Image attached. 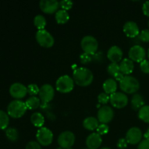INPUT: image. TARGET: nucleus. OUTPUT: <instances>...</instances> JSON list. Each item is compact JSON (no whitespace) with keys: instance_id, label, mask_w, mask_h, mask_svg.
<instances>
[{"instance_id":"f257e3e1","label":"nucleus","mask_w":149,"mask_h":149,"mask_svg":"<svg viewBox=\"0 0 149 149\" xmlns=\"http://www.w3.org/2000/svg\"><path fill=\"white\" fill-rule=\"evenodd\" d=\"M93 74L89 68L80 67L74 70L73 79L74 83L80 87H87L93 81Z\"/></svg>"},{"instance_id":"f03ea898","label":"nucleus","mask_w":149,"mask_h":149,"mask_svg":"<svg viewBox=\"0 0 149 149\" xmlns=\"http://www.w3.org/2000/svg\"><path fill=\"white\" fill-rule=\"evenodd\" d=\"M26 103L20 100H14L7 106V114L14 119L22 117L27 111Z\"/></svg>"},{"instance_id":"7ed1b4c3","label":"nucleus","mask_w":149,"mask_h":149,"mask_svg":"<svg viewBox=\"0 0 149 149\" xmlns=\"http://www.w3.org/2000/svg\"><path fill=\"white\" fill-rule=\"evenodd\" d=\"M119 87L122 91L127 94H135L140 88L138 80L132 76H125L123 79L119 81Z\"/></svg>"},{"instance_id":"20e7f679","label":"nucleus","mask_w":149,"mask_h":149,"mask_svg":"<svg viewBox=\"0 0 149 149\" xmlns=\"http://www.w3.org/2000/svg\"><path fill=\"white\" fill-rule=\"evenodd\" d=\"M56 90L61 93H68L74 87V81L73 78L68 75L61 76L56 81Z\"/></svg>"},{"instance_id":"39448f33","label":"nucleus","mask_w":149,"mask_h":149,"mask_svg":"<svg viewBox=\"0 0 149 149\" xmlns=\"http://www.w3.org/2000/svg\"><path fill=\"white\" fill-rule=\"evenodd\" d=\"M81 47L84 53L94 55L98 49V42L93 36H85L81 41Z\"/></svg>"},{"instance_id":"423d86ee","label":"nucleus","mask_w":149,"mask_h":149,"mask_svg":"<svg viewBox=\"0 0 149 149\" xmlns=\"http://www.w3.org/2000/svg\"><path fill=\"white\" fill-rule=\"evenodd\" d=\"M36 39L38 44L45 48L52 47L55 43V39L52 35L45 29L39 30L36 32Z\"/></svg>"},{"instance_id":"0eeeda50","label":"nucleus","mask_w":149,"mask_h":149,"mask_svg":"<svg viewBox=\"0 0 149 149\" xmlns=\"http://www.w3.org/2000/svg\"><path fill=\"white\" fill-rule=\"evenodd\" d=\"M37 142L43 146H48L53 141V133L47 127H42L38 130L36 135Z\"/></svg>"},{"instance_id":"6e6552de","label":"nucleus","mask_w":149,"mask_h":149,"mask_svg":"<svg viewBox=\"0 0 149 149\" xmlns=\"http://www.w3.org/2000/svg\"><path fill=\"white\" fill-rule=\"evenodd\" d=\"M75 135L71 131L61 132L58 138V143L62 149H69L75 143Z\"/></svg>"},{"instance_id":"1a4fd4ad","label":"nucleus","mask_w":149,"mask_h":149,"mask_svg":"<svg viewBox=\"0 0 149 149\" xmlns=\"http://www.w3.org/2000/svg\"><path fill=\"white\" fill-rule=\"evenodd\" d=\"M39 96L42 104H47L53 100L55 96V90L52 85L45 84L40 87Z\"/></svg>"},{"instance_id":"9d476101","label":"nucleus","mask_w":149,"mask_h":149,"mask_svg":"<svg viewBox=\"0 0 149 149\" xmlns=\"http://www.w3.org/2000/svg\"><path fill=\"white\" fill-rule=\"evenodd\" d=\"M114 116V111L111 107L109 106H103L97 111V119L101 124L107 125L111 122Z\"/></svg>"},{"instance_id":"9b49d317","label":"nucleus","mask_w":149,"mask_h":149,"mask_svg":"<svg viewBox=\"0 0 149 149\" xmlns=\"http://www.w3.org/2000/svg\"><path fill=\"white\" fill-rule=\"evenodd\" d=\"M110 103L116 109H122L127 105L128 97L125 93L116 92L110 95Z\"/></svg>"},{"instance_id":"f8f14e48","label":"nucleus","mask_w":149,"mask_h":149,"mask_svg":"<svg viewBox=\"0 0 149 149\" xmlns=\"http://www.w3.org/2000/svg\"><path fill=\"white\" fill-rule=\"evenodd\" d=\"M146 50L141 45H134L129 50V58L132 61L141 63L146 58Z\"/></svg>"},{"instance_id":"ddd939ff","label":"nucleus","mask_w":149,"mask_h":149,"mask_svg":"<svg viewBox=\"0 0 149 149\" xmlns=\"http://www.w3.org/2000/svg\"><path fill=\"white\" fill-rule=\"evenodd\" d=\"M10 94L16 100H20L26 97L28 94L27 87L21 83H14L10 87Z\"/></svg>"},{"instance_id":"4468645a","label":"nucleus","mask_w":149,"mask_h":149,"mask_svg":"<svg viewBox=\"0 0 149 149\" xmlns=\"http://www.w3.org/2000/svg\"><path fill=\"white\" fill-rule=\"evenodd\" d=\"M143 133L142 131L140 128L137 127H133L129 129L126 134V138L127 143L131 145H136V144L140 143L142 140Z\"/></svg>"},{"instance_id":"2eb2a0df","label":"nucleus","mask_w":149,"mask_h":149,"mask_svg":"<svg viewBox=\"0 0 149 149\" xmlns=\"http://www.w3.org/2000/svg\"><path fill=\"white\" fill-rule=\"evenodd\" d=\"M40 10L46 14H53L58 11L60 4L56 0H42L39 2Z\"/></svg>"},{"instance_id":"dca6fc26","label":"nucleus","mask_w":149,"mask_h":149,"mask_svg":"<svg viewBox=\"0 0 149 149\" xmlns=\"http://www.w3.org/2000/svg\"><path fill=\"white\" fill-rule=\"evenodd\" d=\"M107 57L109 61L113 63H117L119 61H122L123 57V52L122 49L118 46H112L108 50Z\"/></svg>"},{"instance_id":"f3484780","label":"nucleus","mask_w":149,"mask_h":149,"mask_svg":"<svg viewBox=\"0 0 149 149\" xmlns=\"http://www.w3.org/2000/svg\"><path fill=\"white\" fill-rule=\"evenodd\" d=\"M123 31L127 36L134 38L140 34L139 27L135 22L127 21L123 26Z\"/></svg>"},{"instance_id":"a211bd4d","label":"nucleus","mask_w":149,"mask_h":149,"mask_svg":"<svg viewBox=\"0 0 149 149\" xmlns=\"http://www.w3.org/2000/svg\"><path fill=\"white\" fill-rule=\"evenodd\" d=\"M102 144L101 135L97 132H93L87 136L86 145L89 149H97Z\"/></svg>"},{"instance_id":"6ab92c4d","label":"nucleus","mask_w":149,"mask_h":149,"mask_svg":"<svg viewBox=\"0 0 149 149\" xmlns=\"http://www.w3.org/2000/svg\"><path fill=\"white\" fill-rule=\"evenodd\" d=\"M134 63L130 58H125L121 61L119 64L120 71L124 75L129 76L130 74L133 72L134 70Z\"/></svg>"},{"instance_id":"aec40b11","label":"nucleus","mask_w":149,"mask_h":149,"mask_svg":"<svg viewBox=\"0 0 149 149\" xmlns=\"http://www.w3.org/2000/svg\"><path fill=\"white\" fill-rule=\"evenodd\" d=\"M103 88L104 93L111 95L113 93H116V90H117V83H116V80L113 79H108L103 83Z\"/></svg>"},{"instance_id":"412c9836","label":"nucleus","mask_w":149,"mask_h":149,"mask_svg":"<svg viewBox=\"0 0 149 149\" xmlns=\"http://www.w3.org/2000/svg\"><path fill=\"white\" fill-rule=\"evenodd\" d=\"M99 126V121L97 118L93 116H89L84 119L83 121V127L86 130L90 131H93L97 130Z\"/></svg>"},{"instance_id":"4be33fe9","label":"nucleus","mask_w":149,"mask_h":149,"mask_svg":"<svg viewBox=\"0 0 149 149\" xmlns=\"http://www.w3.org/2000/svg\"><path fill=\"white\" fill-rule=\"evenodd\" d=\"M144 106H145V101L143 97L138 93L134 94L131 100V106L132 109L135 111H138Z\"/></svg>"},{"instance_id":"5701e85b","label":"nucleus","mask_w":149,"mask_h":149,"mask_svg":"<svg viewBox=\"0 0 149 149\" xmlns=\"http://www.w3.org/2000/svg\"><path fill=\"white\" fill-rule=\"evenodd\" d=\"M31 122L36 127H42L45 124V117L39 112H34L31 116Z\"/></svg>"},{"instance_id":"b1692460","label":"nucleus","mask_w":149,"mask_h":149,"mask_svg":"<svg viewBox=\"0 0 149 149\" xmlns=\"http://www.w3.org/2000/svg\"><path fill=\"white\" fill-rule=\"evenodd\" d=\"M69 14L64 10H59L55 13V20L58 24H65L69 20Z\"/></svg>"},{"instance_id":"393cba45","label":"nucleus","mask_w":149,"mask_h":149,"mask_svg":"<svg viewBox=\"0 0 149 149\" xmlns=\"http://www.w3.org/2000/svg\"><path fill=\"white\" fill-rule=\"evenodd\" d=\"M25 103L27 106V109H30V110H35L40 106L41 100L39 97H36V96H31L29 99H27Z\"/></svg>"},{"instance_id":"a878e982","label":"nucleus","mask_w":149,"mask_h":149,"mask_svg":"<svg viewBox=\"0 0 149 149\" xmlns=\"http://www.w3.org/2000/svg\"><path fill=\"white\" fill-rule=\"evenodd\" d=\"M5 135L6 137L9 141H12V142H15L17 141L18 139V131L14 127H8L6 129L5 131Z\"/></svg>"},{"instance_id":"bb28decb","label":"nucleus","mask_w":149,"mask_h":149,"mask_svg":"<svg viewBox=\"0 0 149 149\" xmlns=\"http://www.w3.org/2000/svg\"><path fill=\"white\" fill-rule=\"evenodd\" d=\"M138 117L143 122L149 123V106L145 105L138 111Z\"/></svg>"},{"instance_id":"cd10ccee","label":"nucleus","mask_w":149,"mask_h":149,"mask_svg":"<svg viewBox=\"0 0 149 149\" xmlns=\"http://www.w3.org/2000/svg\"><path fill=\"white\" fill-rule=\"evenodd\" d=\"M33 23H34V26L39 30H43V29H45V26H46L47 21L46 19L43 15H38L33 19Z\"/></svg>"},{"instance_id":"c85d7f7f","label":"nucleus","mask_w":149,"mask_h":149,"mask_svg":"<svg viewBox=\"0 0 149 149\" xmlns=\"http://www.w3.org/2000/svg\"><path fill=\"white\" fill-rule=\"evenodd\" d=\"M10 122L9 115L4 111L0 110V130L7 129Z\"/></svg>"},{"instance_id":"c756f323","label":"nucleus","mask_w":149,"mask_h":149,"mask_svg":"<svg viewBox=\"0 0 149 149\" xmlns=\"http://www.w3.org/2000/svg\"><path fill=\"white\" fill-rule=\"evenodd\" d=\"M107 71L110 75L114 77L117 73L120 72V68H119V65L117 63H111L109 64L107 67Z\"/></svg>"},{"instance_id":"7c9ffc66","label":"nucleus","mask_w":149,"mask_h":149,"mask_svg":"<svg viewBox=\"0 0 149 149\" xmlns=\"http://www.w3.org/2000/svg\"><path fill=\"white\" fill-rule=\"evenodd\" d=\"M27 90L28 94L30 95L31 97V96H36V95H39L40 88L38 87L37 84H31L27 87Z\"/></svg>"},{"instance_id":"2f4dec72","label":"nucleus","mask_w":149,"mask_h":149,"mask_svg":"<svg viewBox=\"0 0 149 149\" xmlns=\"http://www.w3.org/2000/svg\"><path fill=\"white\" fill-rule=\"evenodd\" d=\"M97 100H98L99 103L103 105V106H106L110 101V96L109 95L106 94V93H101L97 96Z\"/></svg>"},{"instance_id":"473e14b6","label":"nucleus","mask_w":149,"mask_h":149,"mask_svg":"<svg viewBox=\"0 0 149 149\" xmlns=\"http://www.w3.org/2000/svg\"><path fill=\"white\" fill-rule=\"evenodd\" d=\"M59 4L61 10H64L65 11L71 10L73 7V1L71 0H62L60 1Z\"/></svg>"},{"instance_id":"72a5a7b5","label":"nucleus","mask_w":149,"mask_h":149,"mask_svg":"<svg viewBox=\"0 0 149 149\" xmlns=\"http://www.w3.org/2000/svg\"><path fill=\"white\" fill-rule=\"evenodd\" d=\"M97 133H98L100 135H106L109 131V127L106 124H100L99 125L98 127L97 128Z\"/></svg>"},{"instance_id":"f704fd0d","label":"nucleus","mask_w":149,"mask_h":149,"mask_svg":"<svg viewBox=\"0 0 149 149\" xmlns=\"http://www.w3.org/2000/svg\"><path fill=\"white\" fill-rule=\"evenodd\" d=\"M138 37L141 41L143 42H149V29H145L140 32Z\"/></svg>"},{"instance_id":"c9c22d12","label":"nucleus","mask_w":149,"mask_h":149,"mask_svg":"<svg viewBox=\"0 0 149 149\" xmlns=\"http://www.w3.org/2000/svg\"><path fill=\"white\" fill-rule=\"evenodd\" d=\"M140 68L143 73L149 74V61L146 59L143 61L140 64Z\"/></svg>"},{"instance_id":"e433bc0d","label":"nucleus","mask_w":149,"mask_h":149,"mask_svg":"<svg viewBox=\"0 0 149 149\" xmlns=\"http://www.w3.org/2000/svg\"><path fill=\"white\" fill-rule=\"evenodd\" d=\"M92 61V58H91V55H89V54L87 53H83L80 55V61L82 64H87L88 63H90V61Z\"/></svg>"},{"instance_id":"4c0bfd02","label":"nucleus","mask_w":149,"mask_h":149,"mask_svg":"<svg viewBox=\"0 0 149 149\" xmlns=\"http://www.w3.org/2000/svg\"><path fill=\"white\" fill-rule=\"evenodd\" d=\"M26 149H42L41 145L36 141H30L26 145Z\"/></svg>"},{"instance_id":"58836bf2","label":"nucleus","mask_w":149,"mask_h":149,"mask_svg":"<svg viewBox=\"0 0 149 149\" xmlns=\"http://www.w3.org/2000/svg\"><path fill=\"white\" fill-rule=\"evenodd\" d=\"M117 147L119 149H125L127 147L128 143L125 138H120L117 142Z\"/></svg>"},{"instance_id":"ea45409f","label":"nucleus","mask_w":149,"mask_h":149,"mask_svg":"<svg viewBox=\"0 0 149 149\" xmlns=\"http://www.w3.org/2000/svg\"><path fill=\"white\" fill-rule=\"evenodd\" d=\"M138 149H149V140L144 139L141 141L138 145Z\"/></svg>"},{"instance_id":"a19ab883","label":"nucleus","mask_w":149,"mask_h":149,"mask_svg":"<svg viewBox=\"0 0 149 149\" xmlns=\"http://www.w3.org/2000/svg\"><path fill=\"white\" fill-rule=\"evenodd\" d=\"M143 14L149 17V1H146L145 3L143 5Z\"/></svg>"},{"instance_id":"79ce46f5","label":"nucleus","mask_w":149,"mask_h":149,"mask_svg":"<svg viewBox=\"0 0 149 149\" xmlns=\"http://www.w3.org/2000/svg\"><path fill=\"white\" fill-rule=\"evenodd\" d=\"M115 78V79H116V81H121L122 79H124V77H125V75H124L123 74H122V72H119L117 73V74H116V75L113 77Z\"/></svg>"},{"instance_id":"37998d69","label":"nucleus","mask_w":149,"mask_h":149,"mask_svg":"<svg viewBox=\"0 0 149 149\" xmlns=\"http://www.w3.org/2000/svg\"><path fill=\"white\" fill-rule=\"evenodd\" d=\"M143 136H144V138H145V139L149 140V127H148V129L147 130L146 132H145V134H144Z\"/></svg>"},{"instance_id":"c03bdc74","label":"nucleus","mask_w":149,"mask_h":149,"mask_svg":"<svg viewBox=\"0 0 149 149\" xmlns=\"http://www.w3.org/2000/svg\"><path fill=\"white\" fill-rule=\"evenodd\" d=\"M100 149H110L109 148H106V147H105V148H100Z\"/></svg>"},{"instance_id":"a18cd8bd","label":"nucleus","mask_w":149,"mask_h":149,"mask_svg":"<svg viewBox=\"0 0 149 149\" xmlns=\"http://www.w3.org/2000/svg\"><path fill=\"white\" fill-rule=\"evenodd\" d=\"M148 58H149V49H148Z\"/></svg>"},{"instance_id":"49530a36","label":"nucleus","mask_w":149,"mask_h":149,"mask_svg":"<svg viewBox=\"0 0 149 149\" xmlns=\"http://www.w3.org/2000/svg\"><path fill=\"white\" fill-rule=\"evenodd\" d=\"M56 149H62L61 148H56Z\"/></svg>"},{"instance_id":"de8ad7c7","label":"nucleus","mask_w":149,"mask_h":149,"mask_svg":"<svg viewBox=\"0 0 149 149\" xmlns=\"http://www.w3.org/2000/svg\"><path fill=\"white\" fill-rule=\"evenodd\" d=\"M148 26H149V20H148Z\"/></svg>"},{"instance_id":"09e8293b","label":"nucleus","mask_w":149,"mask_h":149,"mask_svg":"<svg viewBox=\"0 0 149 149\" xmlns=\"http://www.w3.org/2000/svg\"><path fill=\"white\" fill-rule=\"evenodd\" d=\"M69 149H73V148H69Z\"/></svg>"},{"instance_id":"8fccbe9b","label":"nucleus","mask_w":149,"mask_h":149,"mask_svg":"<svg viewBox=\"0 0 149 149\" xmlns=\"http://www.w3.org/2000/svg\"><path fill=\"white\" fill-rule=\"evenodd\" d=\"M86 149H89V148H86Z\"/></svg>"}]
</instances>
